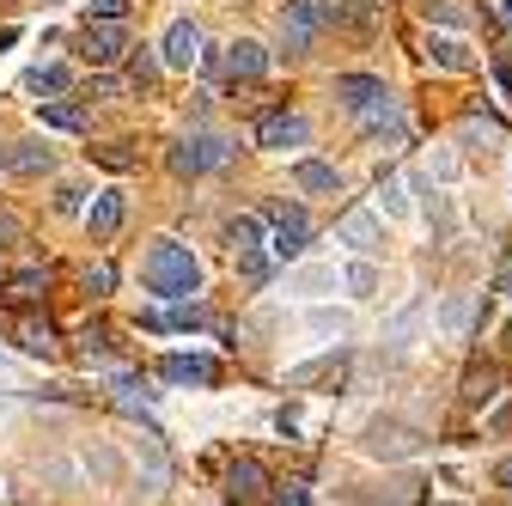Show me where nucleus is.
<instances>
[{
  "instance_id": "nucleus-24",
  "label": "nucleus",
  "mask_w": 512,
  "mask_h": 506,
  "mask_svg": "<svg viewBox=\"0 0 512 506\" xmlns=\"http://www.w3.org/2000/svg\"><path fill=\"white\" fill-rule=\"evenodd\" d=\"M226 244H232V257H250V250H263V226H256V214H238L226 226Z\"/></svg>"
},
{
  "instance_id": "nucleus-25",
  "label": "nucleus",
  "mask_w": 512,
  "mask_h": 506,
  "mask_svg": "<svg viewBox=\"0 0 512 506\" xmlns=\"http://www.w3.org/2000/svg\"><path fill=\"white\" fill-rule=\"evenodd\" d=\"M43 129H86V104H61V98H49V104H43Z\"/></svg>"
},
{
  "instance_id": "nucleus-36",
  "label": "nucleus",
  "mask_w": 512,
  "mask_h": 506,
  "mask_svg": "<svg viewBox=\"0 0 512 506\" xmlns=\"http://www.w3.org/2000/svg\"><path fill=\"white\" fill-rule=\"evenodd\" d=\"M55 208H61V214H80V208H86V189H80V183H61V189H55Z\"/></svg>"
},
{
  "instance_id": "nucleus-33",
  "label": "nucleus",
  "mask_w": 512,
  "mask_h": 506,
  "mask_svg": "<svg viewBox=\"0 0 512 506\" xmlns=\"http://www.w3.org/2000/svg\"><path fill=\"white\" fill-rule=\"evenodd\" d=\"M378 196H384V214H391V220H409V196H403V177H384V189H378Z\"/></svg>"
},
{
  "instance_id": "nucleus-23",
  "label": "nucleus",
  "mask_w": 512,
  "mask_h": 506,
  "mask_svg": "<svg viewBox=\"0 0 512 506\" xmlns=\"http://www.w3.org/2000/svg\"><path fill=\"white\" fill-rule=\"evenodd\" d=\"M49 293V269H13L7 275V299L13 305H31V299H43Z\"/></svg>"
},
{
  "instance_id": "nucleus-29",
  "label": "nucleus",
  "mask_w": 512,
  "mask_h": 506,
  "mask_svg": "<svg viewBox=\"0 0 512 506\" xmlns=\"http://www.w3.org/2000/svg\"><path fill=\"white\" fill-rule=\"evenodd\" d=\"M500 391V378H494V366H476L470 378H464V403H488Z\"/></svg>"
},
{
  "instance_id": "nucleus-42",
  "label": "nucleus",
  "mask_w": 512,
  "mask_h": 506,
  "mask_svg": "<svg viewBox=\"0 0 512 506\" xmlns=\"http://www.w3.org/2000/svg\"><path fill=\"white\" fill-rule=\"evenodd\" d=\"M13 43H19V31H13V25H7V31H0V55H7V49H13Z\"/></svg>"
},
{
  "instance_id": "nucleus-1",
  "label": "nucleus",
  "mask_w": 512,
  "mask_h": 506,
  "mask_svg": "<svg viewBox=\"0 0 512 506\" xmlns=\"http://www.w3.org/2000/svg\"><path fill=\"white\" fill-rule=\"evenodd\" d=\"M141 287H147L153 299H165V305H183V299L202 293V263L189 257V244L153 238L147 257H141Z\"/></svg>"
},
{
  "instance_id": "nucleus-15",
  "label": "nucleus",
  "mask_w": 512,
  "mask_h": 506,
  "mask_svg": "<svg viewBox=\"0 0 512 506\" xmlns=\"http://www.w3.org/2000/svg\"><path fill=\"white\" fill-rule=\"evenodd\" d=\"M293 189H305V196H342V171L324 165V159H299L293 165Z\"/></svg>"
},
{
  "instance_id": "nucleus-11",
  "label": "nucleus",
  "mask_w": 512,
  "mask_h": 506,
  "mask_svg": "<svg viewBox=\"0 0 512 506\" xmlns=\"http://www.w3.org/2000/svg\"><path fill=\"white\" fill-rule=\"evenodd\" d=\"M159 61H165V68H196V61H202V31L189 19H177L165 31V43H159Z\"/></svg>"
},
{
  "instance_id": "nucleus-28",
  "label": "nucleus",
  "mask_w": 512,
  "mask_h": 506,
  "mask_svg": "<svg viewBox=\"0 0 512 506\" xmlns=\"http://www.w3.org/2000/svg\"><path fill=\"white\" fill-rule=\"evenodd\" d=\"M336 287V269H293L287 275V293H330Z\"/></svg>"
},
{
  "instance_id": "nucleus-4",
  "label": "nucleus",
  "mask_w": 512,
  "mask_h": 506,
  "mask_svg": "<svg viewBox=\"0 0 512 506\" xmlns=\"http://www.w3.org/2000/svg\"><path fill=\"white\" fill-rule=\"evenodd\" d=\"M122 49H128V25H122V19H86L80 55L92 61V68H110V61H122Z\"/></svg>"
},
{
  "instance_id": "nucleus-17",
  "label": "nucleus",
  "mask_w": 512,
  "mask_h": 506,
  "mask_svg": "<svg viewBox=\"0 0 512 506\" xmlns=\"http://www.w3.org/2000/svg\"><path fill=\"white\" fill-rule=\"evenodd\" d=\"M342 372H348V360H342V354H324V360H311V366H293V372H287V391H311V385H342Z\"/></svg>"
},
{
  "instance_id": "nucleus-30",
  "label": "nucleus",
  "mask_w": 512,
  "mask_h": 506,
  "mask_svg": "<svg viewBox=\"0 0 512 506\" xmlns=\"http://www.w3.org/2000/svg\"><path fill=\"white\" fill-rule=\"evenodd\" d=\"M92 159H98V165H110V171H135V147H128V141H110V147H92Z\"/></svg>"
},
{
  "instance_id": "nucleus-40",
  "label": "nucleus",
  "mask_w": 512,
  "mask_h": 506,
  "mask_svg": "<svg viewBox=\"0 0 512 506\" xmlns=\"http://www.w3.org/2000/svg\"><path fill=\"white\" fill-rule=\"evenodd\" d=\"M494 80H500V92H506V104H512V61H494Z\"/></svg>"
},
{
  "instance_id": "nucleus-35",
  "label": "nucleus",
  "mask_w": 512,
  "mask_h": 506,
  "mask_svg": "<svg viewBox=\"0 0 512 506\" xmlns=\"http://www.w3.org/2000/svg\"><path fill=\"white\" fill-rule=\"evenodd\" d=\"M238 275H244V287H263L269 281V257H263V250H250V257H238Z\"/></svg>"
},
{
  "instance_id": "nucleus-7",
  "label": "nucleus",
  "mask_w": 512,
  "mask_h": 506,
  "mask_svg": "<svg viewBox=\"0 0 512 506\" xmlns=\"http://www.w3.org/2000/svg\"><path fill=\"white\" fill-rule=\"evenodd\" d=\"M269 220H275V238H269V250L287 263V257H299L305 250V238H311V220H305V208H269Z\"/></svg>"
},
{
  "instance_id": "nucleus-6",
  "label": "nucleus",
  "mask_w": 512,
  "mask_h": 506,
  "mask_svg": "<svg viewBox=\"0 0 512 506\" xmlns=\"http://www.w3.org/2000/svg\"><path fill=\"white\" fill-rule=\"evenodd\" d=\"M269 494V470L256 464V458H232L226 464V500L232 506H250V500H263Z\"/></svg>"
},
{
  "instance_id": "nucleus-9",
  "label": "nucleus",
  "mask_w": 512,
  "mask_h": 506,
  "mask_svg": "<svg viewBox=\"0 0 512 506\" xmlns=\"http://www.w3.org/2000/svg\"><path fill=\"white\" fill-rule=\"evenodd\" d=\"M263 68H269V49L250 43V37H232L226 55H220V74L226 80H263Z\"/></svg>"
},
{
  "instance_id": "nucleus-5",
  "label": "nucleus",
  "mask_w": 512,
  "mask_h": 506,
  "mask_svg": "<svg viewBox=\"0 0 512 506\" xmlns=\"http://www.w3.org/2000/svg\"><path fill=\"white\" fill-rule=\"evenodd\" d=\"M256 141H263V147H275V153H287V147H305V141H311V122H305L299 110H269L263 122H256Z\"/></svg>"
},
{
  "instance_id": "nucleus-27",
  "label": "nucleus",
  "mask_w": 512,
  "mask_h": 506,
  "mask_svg": "<svg viewBox=\"0 0 512 506\" xmlns=\"http://www.w3.org/2000/svg\"><path fill=\"white\" fill-rule=\"evenodd\" d=\"M421 13H427V25H452V31L470 25V13L458 7V0H421Z\"/></svg>"
},
{
  "instance_id": "nucleus-16",
  "label": "nucleus",
  "mask_w": 512,
  "mask_h": 506,
  "mask_svg": "<svg viewBox=\"0 0 512 506\" xmlns=\"http://www.w3.org/2000/svg\"><path fill=\"white\" fill-rule=\"evenodd\" d=\"M122 214H128V202H122V189H98V202L86 208V232H92V238H116Z\"/></svg>"
},
{
  "instance_id": "nucleus-13",
  "label": "nucleus",
  "mask_w": 512,
  "mask_h": 506,
  "mask_svg": "<svg viewBox=\"0 0 512 506\" xmlns=\"http://www.w3.org/2000/svg\"><path fill=\"white\" fill-rule=\"evenodd\" d=\"M324 19L342 31H378V0H324Z\"/></svg>"
},
{
  "instance_id": "nucleus-3",
  "label": "nucleus",
  "mask_w": 512,
  "mask_h": 506,
  "mask_svg": "<svg viewBox=\"0 0 512 506\" xmlns=\"http://www.w3.org/2000/svg\"><path fill=\"white\" fill-rule=\"evenodd\" d=\"M330 19H324V0H287L281 7V49L287 55H299V49H311V37L324 31Z\"/></svg>"
},
{
  "instance_id": "nucleus-18",
  "label": "nucleus",
  "mask_w": 512,
  "mask_h": 506,
  "mask_svg": "<svg viewBox=\"0 0 512 506\" xmlns=\"http://www.w3.org/2000/svg\"><path fill=\"white\" fill-rule=\"evenodd\" d=\"M384 98V80H372V74H336V104L342 110H366V104H378Z\"/></svg>"
},
{
  "instance_id": "nucleus-21",
  "label": "nucleus",
  "mask_w": 512,
  "mask_h": 506,
  "mask_svg": "<svg viewBox=\"0 0 512 506\" xmlns=\"http://www.w3.org/2000/svg\"><path fill=\"white\" fill-rule=\"evenodd\" d=\"M470 318H476V299H470V293H452V299L439 305V330L452 336V342H458V336H470Z\"/></svg>"
},
{
  "instance_id": "nucleus-20",
  "label": "nucleus",
  "mask_w": 512,
  "mask_h": 506,
  "mask_svg": "<svg viewBox=\"0 0 512 506\" xmlns=\"http://www.w3.org/2000/svg\"><path fill=\"white\" fill-rule=\"evenodd\" d=\"M49 165H55V153L43 141H13V153H7V171H19V177H43Z\"/></svg>"
},
{
  "instance_id": "nucleus-2",
  "label": "nucleus",
  "mask_w": 512,
  "mask_h": 506,
  "mask_svg": "<svg viewBox=\"0 0 512 506\" xmlns=\"http://www.w3.org/2000/svg\"><path fill=\"white\" fill-rule=\"evenodd\" d=\"M226 159H232V141H226V135H183V141H171V153H165V165H171L177 177L220 171Z\"/></svg>"
},
{
  "instance_id": "nucleus-14",
  "label": "nucleus",
  "mask_w": 512,
  "mask_h": 506,
  "mask_svg": "<svg viewBox=\"0 0 512 506\" xmlns=\"http://www.w3.org/2000/svg\"><path fill=\"white\" fill-rule=\"evenodd\" d=\"M336 238H342V244H354L360 257H372V250L384 244V226H378L366 208H354V214H342V220H336Z\"/></svg>"
},
{
  "instance_id": "nucleus-34",
  "label": "nucleus",
  "mask_w": 512,
  "mask_h": 506,
  "mask_svg": "<svg viewBox=\"0 0 512 506\" xmlns=\"http://www.w3.org/2000/svg\"><path fill=\"white\" fill-rule=\"evenodd\" d=\"M311 330L317 336H348L354 324H348V311H311Z\"/></svg>"
},
{
  "instance_id": "nucleus-37",
  "label": "nucleus",
  "mask_w": 512,
  "mask_h": 506,
  "mask_svg": "<svg viewBox=\"0 0 512 506\" xmlns=\"http://www.w3.org/2000/svg\"><path fill=\"white\" fill-rule=\"evenodd\" d=\"M86 19H128V0H86Z\"/></svg>"
},
{
  "instance_id": "nucleus-44",
  "label": "nucleus",
  "mask_w": 512,
  "mask_h": 506,
  "mask_svg": "<svg viewBox=\"0 0 512 506\" xmlns=\"http://www.w3.org/2000/svg\"><path fill=\"white\" fill-rule=\"evenodd\" d=\"M500 19H506V25H512V0H500Z\"/></svg>"
},
{
  "instance_id": "nucleus-41",
  "label": "nucleus",
  "mask_w": 512,
  "mask_h": 506,
  "mask_svg": "<svg viewBox=\"0 0 512 506\" xmlns=\"http://www.w3.org/2000/svg\"><path fill=\"white\" fill-rule=\"evenodd\" d=\"M494 482H500V488H512V458H500V464H494Z\"/></svg>"
},
{
  "instance_id": "nucleus-39",
  "label": "nucleus",
  "mask_w": 512,
  "mask_h": 506,
  "mask_svg": "<svg viewBox=\"0 0 512 506\" xmlns=\"http://www.w3.org/2000/svg\"><path fill=\"white\" fill-rule=\"evenodd\" d=\"M19 238H25V220L0 208V244H19Z\"/></svg>"
},
{
  "instance_id": "nucleus-12",
  "label": "nucleus",
  "mask_w": 512,
  "mask_h": 506,
  "mask_svg": "<svg viewBox=\"0 0 512 506\" xmlns=\"http://www.w3.org/2000/svg\"><path fill=\"white\" fill-rule=\"evenodd\" d=\"M159 372H165V385H214L220 378V366L208 354H165Z\"/></svg>"
},
{
  "instance_id": "nucleus-31",
  "label": "nucleus",
  "mask_w": 512,
  "mask_h": 506,
  "mask_svg": "<svg viewBox=\"0 0 512 506\" xmlns=\"http://www.w3.org/2000/svg\"><path fill=\"white\" fill-rule=\"evenodd\" d=\"M342 281H348V293H354V299H372V293H378V269H372V263H354Z\"/></svg>"
},
{
  "instance_id": "nucleus-8",
  "label": "nucleus",
  "mask_w": 512,
  "mask_h": 506,
  "mask_svg": "<svg viewBox=\"0 0 512 506\" xmlns=\"http://www.w3.org/2000/svg\"><path fill=\"white\" fill-rule=\"evenodd\" d=\"M415 446H421V433L403 427V421H372V427H366V452H372V458H409Z\"/></svg>"
},
{
  "instance_id": "nucleus-38",
  "label": "nucleus",
  "mask_w": 512,
  "mask_h": 506,
  "mask_svg": "<svg viewBox=\"0 0 512 506\" xmlns=\"http://www.w3.org/2000/svg\"><path fill=\"white\" fill-rule=\"evenodd\" d=\"M110 287H116V269L110 263H92L86 269V293H110Z\"/></svg>"
},
{
  "instance_id": "nucleus-19",
  "label": "nucleus",
  "mask_w": 512,
  "mask_h": 506,
  "mask_svg": "<svg viewBox=\"0 0 512 506\" xmlns=\"http://www.w3.org/2000/svg\"><path fill=\"white\" fill-rule=\"evenodd\" d=\"M25 92H31L37 104L61 98V92H68V68H61V61H43V68H31V74H25Z\"/></svg>"
},
{
  "instance_id": "nucleus-32",
  "label": "nucleus",
  "mask_w": 512,
  "mask_h": 506,
  "mask_svg": "<svg viewBox=\"0 0 512 506\" xmlns=\"http://www.w3.org/2000/svg\"><path fill=\"white\" fill-rule=\"evenodd\" d=\"M269 506H305V476H287V482H269Z\"/></svg>"
},
{
  "instance_id": "nucleus-22",
  "label": "nucleus",
  "mask_w": 512,
  "mask_h": 506,
  "mask_svg": "<svg viewBox=\"0 0 512 506\" xmlns=\"http://www.w3.org/2000/svg\"><path fill=\"white\" fill-rule=\"evenodd\" d=\"M13 336H19V348H25V354H37V360H49V354H55V324H49V318H19V330H13Z\"/></svg>"
},
{
  "instance_id": "nucleus-10",
  "label": "nucleus",
  "mask_w": 512,
  "mask_h": 506,
  "mask_svg": "<svg viewBox=\"0 0 512 506\" xmlns=\"http://www.w3.org/2000/svg\"><path fill=\"white\" fill-rule=\"evenodd\" d=\"M427 61H433V68H445V74H470L476 68V49L458 31H433L427 37Z\"/></svg>"
},
{
  "instance_id": "nucleus-43",
  "label": "nucleus",
  "mask_w": 512,
  "mask_h": 506,
  "mask_svg": "<svg viewBox=\"0 0 512 506\" xmlns=\"http://www.w3.org/2000/svg\"><path fill=\"white\" fill-rule=\"evenodd\" d=\"M500 293H506V299H512V263H506V269H500Z\"/></svg>"
},
{
  "instance_id": "nucleus-26",
  "label": "nucleus",
  "mask_w": 512,
  "mask_h": 506,
  "mask_svg": "<svg viewBox=\"0 0 512 506\" xmlns=\"http://www.w3.org/2000/svg\"><path fill=\"white\" fill-rule=\"evenodd\" d=\"M159 68H165V61H159L153 49H135V61H128V86H135V92H147V86L159 80Z\"/></svg>"
}]
</instances>
